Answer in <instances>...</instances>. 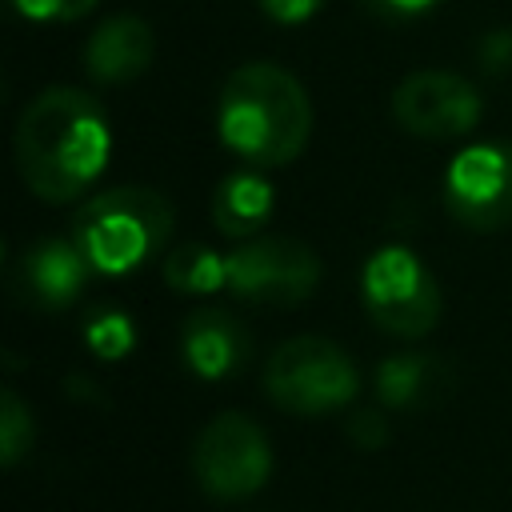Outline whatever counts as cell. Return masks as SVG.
Returning a JSON list of instances; mask_svg holds the SVG:
<instances>
[{"instance_id": "cell-4", "label": "cell", "mask_w": 512, "mask_h": 512, "mask_svg": "<svg viewBox=\"0 0 512 512\" xmlns=\"http://www.w3.org/2000/svg\"><path fill=\"white\" fill-rule=\"evenodd\" d=\"M360 376L352 356L328 336H292L264 360V392L296 416H328L356 400Z\"/></svg>"}, {"instance_id": "cell-8", "label": "cell", "mask_w": 512, "mask_h": 512, "mask_svg": "<svg viewBox=\"0 0 512 512\" xmlns=\"http://www.w3.org/2000/svg\"><path fill=\"white\" fill-rule=\"evenodd\" d=\"M444 204L456 224L472 232H500L512 224V144L484 140L460 148L444 168Z\"/></svg>"}, {"instance_id": "cell-12", "label": "cell", "mask_w": 512, "mask_h": 512, "mask_svg": "<svg viewBox=\"0 0 512 512\" xmlns=\"http://www.w3.org/2000/svg\"><path fill=\"white\" fill-rule=\"evenodd\" d=\"M156 56V32L136 12L104 16L84 44V72L96 84H132Z\"/></svg>"}, {"instance_id": "cell-13", "label": "cell", "mask_w": 512, "mask_h": 512, "mask_svg": "<svg viewBox=\"0 0 512 512\" xmlns=\"http://www.w3.org/2000/svg\"><path fill=\"white\" fill-rule=\"evenodd\" d=\"M452 392V364L432 352H400L380 360L376 396L384 408H432Z\"/></svg>"}, {"instance_id": "cell-21", "label": "cell", "mask_w": 512, "mask_h": 512, "mask_svg": "<svg viewBox=\"0 0 512 512\" xmlns=\"http://www.w3.org/2000/svg\"><path fill=\"white\" fill-rule=\"evenodd\" d=\"M480 64L488 72H508L512 68V32H492L480 44Z\"/></svg>"}, {"instance_id": "cell-11", "label": "cell", "mask_w": 512, "mask_h": 512, "mask_svg": "<svg viewBox=\"0 0 512 512\" xmlns=\"http://www.w3.org/2000/svg\"><path fill=\"white\" fill-rule=\"evenodd\" d=\"M180 356H184L188 372H196L204 380H228L248 364L252 336L228 308L200 304L180 324Z\"/></svg>"}, {"instance_id": "cell-20", "label": "cell", "mask_w": 512, "mask_h": 512, "mask_svg": "<svg viewBox=\"0 0 512 512\" xmlns=\"http://www.w3.org/2000/svg\"><path fill=\"white\" fill-rule=\"evenodd\" d=\"M256 4L276 24H304V20H312L324 8V0H256Z\"/></svg>"}, {"instance_id": "cell-18", "label": "cell", "mask_w": 512, "mask_h": 512, "mask_svg": "<svg viewBox=\"0 0 512 512\" xmlns=\"http://www.w3.org/2000/svg\"><path fill=\"white\" fill-rule=\"evenodd\" d=\"M20 16L40 20V24H56V20H80L88 16L100 0H12Z\"/></svg>"}, {"instance_id": "cell-7", "label": "cell", "mask_w": 512, "mask_h": 512, "mask_svg": "<svg viewBox=\"0 0 512 512\" xmlns=\"http://www.w3.org/2000/svg\"><path fill=\"white\" fill-rule=\"evenodd\" d=\"M320 272V256L296 236H252L228 252V292L264 308L304 304L316 292Z\"/></svg>"}, {"instance_id": "cell-3", "label": "cell", "mask_w": 512, "mask_h": 512, "mask_svg": "<svg viewBox=\"0 0 512 512\" xmlns=\"http://www.w3.org/2000/svg\"><path fill=\"white\" fill-rule=\"evenodd\" d=\"M172 200L144 184H120L84 200L72 216V240L100 276H128L172 240Z\"/></svg>"}, {"instance_id": "cell-15", "label": "cell", "mask_w": 512, "mask_h": 512, "mask_svg": "<svg viewBox=\"0 0 512 512\" xmlns=\"http://www.w3.org/2000/svg\"><path fill=\"white\" fill-rule=\"evenodd\" d=\"M164 280L184 292V296H208V292H220L228 288V256H220L212 244H176L164 264H160Z\"/></svg>"}, {"instance_id": "cell-2", "label": "cell", "mask_w": 512, "mask_h": 512, "mask_svg": "<svg viewBox=\"0 0 512 512\" xmlns=\"http://www.w3.org/2000/svg\"><path fill=\"white\" fill-rule=\"evenodd\" d=\"M216 132L256 168H280L296 160L312 136V100L288 68L256 60L224 80Z\"/></svg>"}, {"instance_id": "cell-16", "label": "cell", "mask_w": 512, "mask_h": 512, "mask_svg": "<svg viewBox=\"0 0 512 512\" xmlns=\"http://www.w3.org/2000/svg\"><path fill=\"white\" fill-rule=\"evenodd\" d=\"M84 344H88V352H96L100 360H120L124 352H132L136 328H132V320H128L120 308L100 304V308H92L88 320H84Z\"/></svg>"}, {"instance_id": "cell-19", "label": "cell", "mask_w": 512, "mask_h": 512, "mask_svg": "<svg viewBox=\"0 0 512 512\" xmlns=\"http://www.w3.org/2000/svg\"><path fill=\"white\" fill-rule=\"evenodd\" d=\"M348 436H352L360 448H380V444L388 440V424H384L380 408H360V412H352Z\"/></svg>"}, {"instance_id": "cell-17", "label": "cell", "mask_w": 512, "mask_h": 512, "mask_svg": "<svg viewBox=\"0 0 512 512\" xmlns=\"http://www.w3.org/2000/svg\"><path fill=\"white\" fill-rule=\"evenodd\" d=\"M32 436H36L32 412L24 408V400L12 388H4L0 392V460H4V468H16L24 460V452L32 448Z\"/></svg>"}, {"instance_id": "cell-14", "label": "cell", "mask_w": 512, "mask_h": 512, "mask_svg": "<svg viewBox=\"0 0 512 512\" xmlns=\"http://www.w3.org/2000/svg\"><path fill=\"white\" fill-rule=\"evenodd\" d=\"M272 204H276L272 184L260 172L240 168V172H228L212 188V224L228 240H252L268 224Z\"/></svg>"}, {"instance_id": "cell-22", "label": "cell", "mask_w": 512, "mask_h": 512, "mask_svg": "<svg viewBox=\"0 0 512 512\" xmlns=\"http://www.w3.org/2000/svg\"><path fill=\"white\" fill-rule=\"evenodd\" d=\"M436 0H376V8L380 12H388V16H400V20H408V16H420V12H428Z\"/></svg>"}, {"instance_id": "cell-1", "label": "cell", "mask_w": 512, "mask_h": 512, "mask_svg": "<svg viewBox=\"0 0 512 512\" xmlns=\"http://www.w3.org/2000/svg\"><path fill=\"white\" fill-rule=\"evenodd\" d=\"M16 172L48 204L76 200L108 164L112 128L84 88H44L16 120Z\"/></svg>"}, {"instance_id": "cell-10", "label": "cell", "mask_w": 512, "mask_h": 512, "mask_svg": "<svg viewBox=\"0 0 512 512\" xmlns=\"http://www.w3.org/2000/svg\"><path fill=\"white\" fill-rule=\"evenodd\" d=\"M88 276H92V264L76 248L72 236L68 240L40 236L20 252V260L12 268V292L20 304H28L36 312H60L80 300Z\"/></svg>"}, {"instance_id": "cell-9", "label": "cell", "mask_w": 512, "mask_h": 512, "mask_svg": "<svg viewBox=\"0 0 512 512\" xmlns=\"http://www.w3.org/2000/svg\"><path fill=\"white\" fill-rule=\"evenodd\" d=\"M484 96L472 80L444 68L408 72L392 92V116L420 140H460L480 124Z\"/></svg>"}, {"instance_id": "cell-6", "label": "cell", "mask_w": 512, "mask_h": 512, "mask_svg": "<svg viewBox=\"0 0 512 512\" xmlns=\"http://www.w3.org/2000/svg\"><path fill=\"white\" fill-rule=\"evenodd\" d=\"M192 476L212 500H248L272 476V444L244 412L212 416L192 444Z\"/></svg>"}, {"instance_id": "cell-5", "label": "cell", "mask_w": 512, "mask_h": 512, "mask_svg": "<svg viewBox=\"0 0 512 512\" xmlns=\"http://www.w3.org/2000/svg\"><path fill=\"white\" fill-rule=\"evenodd\" d=\"M360 300L364 312L372 316V324L396 340H420L436 328L444 296L436 276L428 272V264L400 248H376L360 272Z\"/></svg>"}]
</instances>
